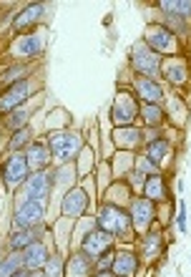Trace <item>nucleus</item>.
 Here are the masks:
<instances>
[{
  "label": "nucleus",
  "instance_id": "nucleus-34",
  "mask_svg": "<svg viewBox=\"0 0 191 277\" xmlns=\"http://www.w3.org/2000/svg\"><path fill=\"white\" fill-rule=\"evenodd\" d=\"M76 171H78V179H86L88 174H96V166H98V159H96V151L93 147L86 141V147L81 149V154L76 156Z\"/></svg>",
  "mask_w": 191,
  "mask_h": 277
},
{
  "label": "nucleus",
  "instance_id": "nucleus-15",
  "mask_svg": "<svg viewBox=\"0 0 191 277\" xmlns=\"http://www.w3.org/2000/svg\"><path fill=\"white\" fill-rule=\"evenodd\" d=\"M131 91L136 93L141 104H164L166 101V89L158 78H141L134 76L131 78Z\"/></svg>",
  "mask_w": 191,
  "mask_h": 277
},
{
  "label": "nucleus",
  "instance_id": "nucleus-18",
  "mask_svg": "<svg viewBox=\"0 0 191 277\" xmlns=\"http://www.w3.org/2000/svg\"><path fill=\"white\" fill-rule=\"evenodd\" d=\"M141 257L134 247H116V255H113V277H136L141 272Z\"/></svg>",
  "mask_w": 191,
  "mask_h": 277
},
{
  "label": "nucleus",
  "instance_id": "nucleus-38",
  "mask_svg": "<svg viewBox=\"0 0 191 277\" xmlns=\"http://www.w3.org/2000/svg\"><path fill=\"white\" fill-rule=\"evenodd\" d=\"M113 255H116V247L106 250L104 255H98V257L93 259V267H96V272H111V267H113Z\"/></svg>",
  "mask_w": 191,
  "mask_h": 277
},
{
  "label": "nucleus",
  "instance_id": "nucleus-1",
  "mask_svg": "<svg viewBox=\"0 0 191 277\" xmlns=\"http://www.w3.org/2000/svg\"><path fill=\"white\" fill-rule=\"evenodd\" d=\"M96 227L108 232V235L116 237V242H131L136 237L134 224H131V214L126 207H116V204L108 202H98V209H96Z\"/></svg>",
  "mask_w": 191,
  "mask_h": 277
},
{
  "label": "nucleus",
  "instance_id": "nucleus-5",
  "mask_svg": "<svg viewBox=\"0 0 191 277\" xmlns=\"http://www.w3.org/2000/svg\"><path fill=\"white\" fill-rule=\"evenodd\" d=\"M141 40L161 58H171V55H181L184 53V40L176 38L171 31H166V28L161 23H156V20H151L149 25H146Z\"/></svg>",
  "mask_w": 191,
  "mask_h": 277
},
{
  "label": "nucleus",
  "instance_id": "nucleus-19",
  "mask_svg": "<svg viewBox=\"0 0 191 277\" xmlns=\"http://www.w3.org/2000/svg\"><path fill=\"white\" fill-rule=\"evenodd\" d=\"M25 154V162L28 166H31V174H38V171H48L53 169V156H51V149L46 139H33L31 144H28V149L23 151Z\"/></svg>",
  "mask_w": 191,
  "mask_h": 277
},
{
  "label": "nucleus",
  "instance_id": "nucleus-30",
  "mask_svg": "<svg viewBox=\"0 0 191 277\" xmlns=\"http://www.w3.org/2000/svg\"><path fill=\"white\" fill-rule=\"evenodd\" d=\"M93 270V259L78 250H70V255L66 257V277H91Z\"/></svg>",
  "mask_w": 191,
  "mask_h": 277
},
{
  "label": "nucleus",
  "instance_id": "nucleus-13",
  "mask_svg": "<svg viewBox=\"0 0 191 277\" xmlns=\"http://www.w3.org/2000/svg\"><path fill=\"white\" fill-rule=\"evenodd\" d=\"M156 204L154 202H149L146 197H141V194H134V199H131V204H128V214H131V224H134V232L141 237V235H146L154 224H156Z\"/></svg>",
  "mask_w": 191,
  "mask_h": 277
},
{
  "label": "nucleus",
  "instance_id": "nucleus-23",
  "mask_svg": "<svg viewBox=\"0 0 191 277\" xmlns=\"http://www.w3.org/2000/svg\"><path fill=\"white\" fill-rule=\"evenodd\" d=\"M46 232H48V224H40L35 229H10V235H8V252H23L25 247H31L33 242L43 240Z\"/></svg>",
  "mask_w": 191,
  "mask_h": 277
},
{
  "label": "nucleus",
  "instance_id": "nucleus-7",
  "mask_svg": "<svg viewBox=\"0 0 191 277\" xmlns=\"http://www.w3.org/2000/svg\"><path fill=\"white\" fill-rule=\"evenodd\" d=\"M43 91V83L40 78H28V81H20L16 86H8V89L0 91V116H5L10 111H16L20 106H25L28 101H33L38 93Z\"/></svg>",
  "mask_w": 191,
  "mask_h": 277
},
{
  "label": "nucleus",
  "instance_id": "nucleus-17",
  "mask_svg": "<svg viewBox=\"0 0 191 277\" xmlns=\"http://www.w3.org/2000/svg\"><path fill=\"white\" fill-rule=\"evenodd\" d=\"M20 192H23V199H33V202H40L43 207H48V199L53 194V184H51L48 171L31 174L28 182L20 186Z\"/></svg>",
  "mask_w": 191,
  "mask_h": 277
},
{
  "label": "nucleus",
  "instance_id": "nucleus-29",
  "mask_svg": "<svg viewBox=\"0 0 191 277\" xmlns=\"http://www.w3.org/2000/svg\"><path fill=\"white\" fill-rule=\"evenodd\" d=\"M139 121H141V129H156V131H161L166 126L164 104H141L139 106Z\"/></svg>",
  "mask_w": 191,
  "mask_h": 277
},
{
  "label": "nucleus",
  "instance_id": "nucleus-35",
  "mask_svg": "<svg viewBox=\"0 0 191 277\" xmlns=\"http://www.w3.org/2000/svg\"><path fill=\"white\" fill-rule=\"evenodd\" d=\"M33 139H35V134H33V126L20 129V131H13V134H8L5 151H25V149H28V144H31Z\"/></svg>",
  "mask_w": 191,
  "mask_h": 277
},
{
  "label": "nucleus",
  "instance_id": "nucleus-32",
  "mask_svg": "<svg viewBox=\"0 0 191 277\" xmlns=\"http://www.w3.org/2000/svg\"><path fill=\"white\" fill-rule=\"evenodd\" d=\"M154 8L161 16H176V18L191 23V0H156Z\"/></svg>",
  "mask_w": 191,
  "mask_h": 277
},
{
  "label": "nucleus",
  "instance_id": "nucleus-2",
  "mask_svg": "<svg viewBox=\"0 0 191 277\" xmlns=\"http://www.w3.org/2000/svg\"><path fill=\"white\" fill-rule=\"evenodd\" d=\"M46 144L51 149L53 156V164L61 166V164H73L76 156L81 154V149L86 147V139L81 131L76 129H58V131H46Z\"/></svg>",
  "mask_w": 191,
  "mask_h": 277
},
{
  "label": "nucleus",
  "instance_id": "nucleus-28",
  "mask_svg": "<svg viewBox=\"0 0 191 277\" xmlns=\"http://www.w3.org/2000/svg\"><path fill=\"white\" fill-rule=\"evenodd\" d=\"M131 199H134V189L128 186V182L126 179H113L106 192L101 194L98 202H108V204H116V207H126L128 209Z\"/></svg>",
  "mask_w": 191,
  "mask_h": 277
},
{
  "label": "nucleus",
  "instance_id": "nucleus-33",
  "mask_svg": "<svg viewBox=\"0 0 191 277\" xmlns=\"http://www.w3.org/2000/svg\"><path fill=\"white\" fill-rule=\"evenodd\" d=\"M111 174H113V179H126L128 177V171L136 166V154H131V151H116L111 156Z\"/></svg>",
  "mask_w": 191,
  "mask_h": 277
},
{
  "label": "nucleus",
  "instance_id": "nucleus-44",
  "mask_svg": "<svg viewBox=\"0 0 191 277\" xmlns=\"http://www.w3.org/2000/svg\"><path fill=\"white\" fill-rule=\"evenodd\" d=\"M31 277H46V275H43V270H35V272H31Z\"/></svg>",
  "mask_w": 191,
  "mask_h": 277
},
{
  "label": "nucleus",
  "instance_id": "nucleus-25",
  "mask_svg": "<svg viewBox=\"0 0 191 277\" xmlns=\"http://www.w3.org/2000/svg\"><path fill=\"white\" fill-rule=\"evenodd\" d=\"M164 111H166V124H174L176 129H184L186 121H189V116H191V109L186 104V98L184 96H166L164 101Z\"/></svg>",
  "mask_w": 191,
  "mask_h": 277
},
{
  "label": "nucleus",
  "instance_id": "nucleus-42",
  "mask_svg": "<svg viewBox=\"0 0 191 277\" xmlns=\"http://www.w3.org/2000/svg\"><path fill=\"white\" fill-rule=\"evenodd\" d=\"M91 277H113V272H96V270H93Z\"/></svg>",
  "mask_w": 191,
  "mask_h": 277
},
{
  "label": "nucleus",
  "instance_id": "nucleus-3",
  "mask_svg": "<svg viewBox=\"0 0 191 277\" xmlns=\"http://www.w3.org/2000/svg\"><path fill=\"white\" fill-rule=\"evenodd\" d=\"M139 106L141 101L136 98V93L131 91V86H121L116 91L111 109H108V119L113 129H123V126H136L139 121Z\"/></svg>",
  "mask_w": 191,
  "mask_h": 277
},
{
  "label": "nucleus",
  "instance_id": "nucleus-40",
  "mask_svg": "<svg viewBox=\"0 0 191 277\" xmlns=\"http://www.w3.org/2000/svg\"><path fill=\"white\" fill-rule=\"evenodd\" d=\"M136 169H139V171H143L146 177H151V174H158V171H161V169L151 162V159H146L143 154H136Z\"/></svg>",
  "mask_w": 191,
  "mask_h": 277
},
{
  "label": "nucleus",
  "instance_id": "nucleus-27",
  "mask_svg": "<svg viewBox=\"0 0 191 277\" xmlns=\"http://www.w3.org/2000/svg\"><path fill=\"white\" fill-rule=\"evenodd\" d=\"M33 74H35V63H8L0 71V91L8 89V86H16L20 81L33 78Z\"/></svg>",
  "mask_w": 191,
  "mask_h": 277
},
{
  "label": "nucleus",
  "instance_id": "nucleus-16",
  "mask_svg": "<svg viewBox=\"0 0 191 277\" xmlns=\"http://www.w3.org/2000/svg\"><path fill=\"white\" fill-rule=\"evenodd\" d=\"M111 247H116V237H113V235H108V232H104V229L93 227V229L88 232V235L78 242L76 250H78V252H83L86 257L96 259L98 255H104L106 250H111Z\"/></svg>",
  "mask_w": 191,
  "mask_h": 277
},
{
  "label": "nucleus",
  "instance_id": "nucleus-26",
  "mask_svg": "<svg viewBox=\"0 0 191 277\" xmlns=\"http://www.w3.org/2000/svg\"><path fill=\"white\" fill-rule=\"evenodd\" d=\"M51 255H53V252L48 250V244L43 242V240L33 242L31 247H25V250L20 252V257H23V270H28V272L43 270V267H46V262H48V257H51Z\"/></svg>",
  "mask_w": 191,
  "mask_h": 277
},
{
  "label": "nucleus",
  "instance_id": "nucleus-31",
  "mask_svg": "<svg viewBox=\"0 0 191 277\" xmlns=\"http://www.w3.org/2000/svg\"><path fill=\"white\" fill-rule=\"evenodd\" d=\"M48 177H51V184H53V189L58 186V189H68L70 186H76L81 179H78V171H76V164H61V166H53V169H48Z\"/></svg>",
  "mask_w": 191,
  "mask_h": 277
},
{
  "label": "nucleus",
  "instance_id": "nucleus-11",
  "mask_svg": "<svg viewBox=\"0 0 191 277\" xmlns=\"http://www.w3.org/2000/svg\"><path fill=\"white\" fill-rule=\"evenodd\" d=\"M169 86L174 89H186L191 83V61L189 55L181 53V55H171V58H164L161 61V76Z\"/></svg>",
  "mask_w": 191,
  "mask_h": 277
},
{
  "label": "nucleus",
  "instance_id": "nucleus-37",
  "mask_svg": "<svg viewBox=\"0 0 191 277\" xmlns=\"http://www.w3.org/2000/svg\"><path fill=\"white\" fill-rule=\"evenodd\" d=\"M18 270H23L20 252H8L3 259H0V277H13Z\"/></svg>",
  "mask_w": 191,
  "mask_h": 277
},
{
  "label": "nucleus",
  "instance_id": "nucleus-8",
  "mask_svg": "<svg viewBox=\"0 0 191 277\" xmlns=\"http://www.w3.org/2000/svg\"><path fill=\"white\" fill-rule=\"evenodd\" d=\"M28 177H31V166L25 162L23 151H5L3 162H0V184H3L8 192H16L20 189Z\"/></svg>",
  "mask_w": 191,
  "mask_h": 277
},
{
  "label": "nucleus",
  "instance_id": "nucleus-21",
  "mask_svg": "<svg viewBox=\"0 0 191 277\" xmlns=\"http://www.w3.org/2000/svg\"><path fill=\"white\" fill-rule=\"evenodd\" d=\"M40 106V101L33 106V101H28L25 106L16 109V111H10L5 116H0V129L5 131V134H13V131H20V129H28V126H33V116H35V109Z\"/></svg>",
  "mask_w": 191,
  "mask_h": 277
},
{
  "label": "nucleus",
  "instance_id": "nucleus-39",
  "mask_svg": "<svg viewBox=\"0 0 191 277\" xmlns=\"http://www.w3.org/2000/svg\"><path fill=\"white\" fill-rule=\"evenodd\" d=\"M126 182H128V186L134 189V194H139L141 189H143V184H146V174L143 171H139L136 166L128 171V177H126Z\"/></svg>",
  "mask_w": 191,
  "mask_h": 277
},
{
  "label": "nucleus",
  "instance_id": "nucleus-24",
  "mask_svg": "<svg viewBox=\"0 0 191 277\" xmlns=\"http://www.w3.org/2000/svg\"><path fill=\"white\" fill-rule=\"evenodd\" d=\"M143 156L146 159H151V162L164 171V164H166V159L171 156V139L166 134H158L156 139H149L143 144Z\"/></svg>",
  "mask_w": 191,
  "mask_h": 277
},
{
  "label": "nucleus",
  "instance_id": "nucleus-20",
  "mask_svg": "<svg viewBox=\"0 0 191 277\" xmlns=\"http://www.w3.org/2000/svg\"><path fill=\"white\" fill-rule=\"evenodd\" d=\"M111 144L116 151H131L139 154L143 147V129L141 126H123V129H113Z\"/></svg>",
  "mask_w": 191,
  "mask_h": 277
},
{
  "label": "nucleus",
  "instance_id": "nucleus-12",
  "mask_svg": "<svg viewBox=\"0 0 191 277\" xmlns=\"http://www.w3.org/2000/svg\"><path fill=\"white\" fill-rule=\"evenodd\" d=\"M88 209H91V194H88L81 184L63 192V197H61V217L63 220L78 222L83 217H88Z\"/></svg>",
  "mask_w": 191,
  "mask_h": 277
},
{
  "label": "nucleus",
  "instance_id": "nucleus-9",
  "mask_svg": "<svg viewBox=\"0 0 191 277\" xmlns=\"http://www.w3.org/2000/svg\"><path fill=\"white\" fill-rule=\"evenodd\" d=\"M48 13V3H28L20 10H16L10 16V36H25V33H35L43 25V18Z\"/></svg>",
  "mask_w": 191,
  "mask_h": 277
},
{
  "label": "nucleus",
  "instance_id": "nucleus-14",
  "mask_svg": "<svg viewBox=\"0 0 191 277\" xmlns=\"http://www.w3.org/2000/svg\"><path fill=\"white\" fill-rule=\"evenodd\" d=\"M46 209L40 202L33 199H20L16 212H13V229H35L46 224Z\"/></svg>",
  "mask_w": 191,
  "mask_h": 277
},
{
  "label": "nucleus",
  "instance_id": "nucleus-4",
  "mask_svg": "<svg viewBox=\"0 0 191 277\" xmlns=\"http://www.w3.org/2000/svg\"><path fill=\"white\" fill-rule=\"evenodd\" d=\"M43 51H46V36H43L40 31H35V33L10 38L5 58L10 63H35L43 55Z\"/></svg>",
  "mask_w": 191,
  "mask_h": 277
},
{
  "label": "nucleus",
  "instance_id": "nucleus-6",
  "mask_svg": "<svg viewBox=\"0 0 191 277\" xmlns=\"http://www.w3.org/2000/svg\"><path fill=\"white\" fill-rule=\"evenodd\" d=\"M161 61H164V58L156 55L141 38L128 48V66H131V74H134V76H141V78H158V76H161ZM158 81H161V78H158Z\"/></svg>",
  "mask_w": 191,
  "mask_h": 277
},
{
  "label": "nucleus",
  "instance_id": "nucleus-41",
  "mask_svg": "<svg viewBox=\"0 0 191 277\" xmlns=\"http://www.w3.org/2000/svg\"><path fill=\"white\" fill-rule=\"evenodd\" d=\"M174 224H176V232H179V235H186V202L184 199L179 202V212L174 214Z\"/></svg>",
  "mask_w": 191,
  "mask_h": 277
},
{
  "label": "nucleus",
  "instance_id": "nucleus-36",
  "mask_svg": "<svg viewBox=\"0 0 191 277\" xmlns=\"http://www.w3.org/2000/svg\"><path fill=\"white\" fill-rule=\"evenodd\" d=\"M43 275H46V277H66V257L58 250L48 257L46 267H43Z\"/></svg>",
  "mask_w": 191,
  "mask_h": 277
},
{
  "label": "nucleus",
  "instance_id": "nucleus-43",
  "mask_svg": "<svg viewBox=\"0 0 191 277\" xmlns=\"http://www.w3.org/2000/svg\"><path fill=\"white\" fill-rule=\"evenodd\" d=\"M13 277H31V272H28V270H18V272L13 275Z\"/></svg>",
  "mask_w": 191,
  "mask_h": 277
},
{
  "label": "nucleus",
  "instance_id": "nucleus-10",
  "mask_svg": "<svg viewBox=\"0 0 191 277\" xmlns=\"http://www.w3.org/2000/svg\"><path fill=\"white\" fill-rule=\"evenodd\" d=\"M166 244H169V240H166V232H164V227L161 224H154L146 235H141L139 237V257H141V262H146V265H154L156 259H164V255H166Z\"/></svg>",
  "mask_w": 191,
  "mask_h": 277
},
{
  "label": "nucleus",
  "instance_id": "nucleus-22",
  "mask_svg": "<svg viewBox=\"0 0 191 277\" xmlns=\"http://www.w3.org/2000/svg\"><path fill=\"white\" fill-rule=\"evenodd\" d=\"M141 197H146L149 202H154L156 207L161 204H171V192H169V179L164 171L158 174H151V177H146V184L141 189Z\"/></svg>",
  "mask_w": 191,
  "mask_h": 277
}]
</instances>
